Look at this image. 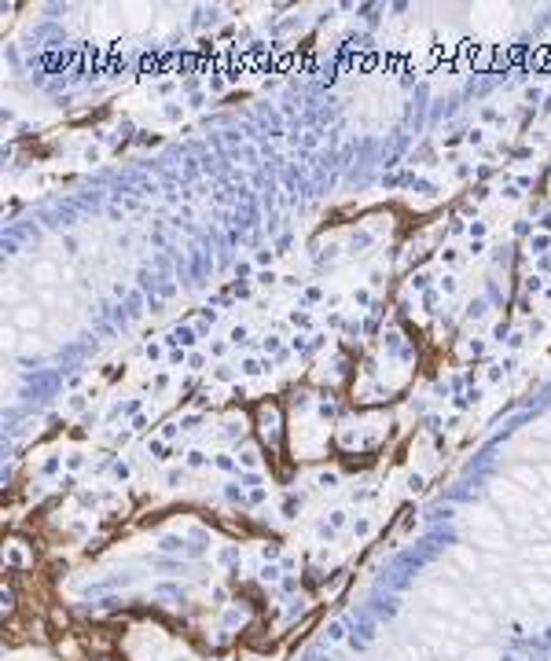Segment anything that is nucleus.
I'll use <instances>...</instances> for the list:
<instances>
[{
	"instance_id": "1",
	"label": "nucleus",
	"mask_w": 551,
	"mask_h": 661,
	"mask_svg": "<svg viewBox=\"0 0 551 661\" xmlns=\"http://www.w3.org/2000/svg\"><path fill=\"white\" fill-rule=\"evenodd\" d=\"M11 324L22 327V331H34V327L44 324V313L37 309V305H19V309L11 313Z\"/></svg>"
},
{
	"instance_id": "2",
	"label": "nucleus",
	"mask_w": 551,
	"mask_h": 661,
	"mask_svg": "<svg viewBox=\"0 0 551 661\" xmlns=\"http://www.w3.org/2000/svg\"><path fill=\"white\" fill-rule=\"evenodd\" d=\"M34 280L44 283V287H52V283L63 280V268H59L56 261H37V265H34Z\"/></svg>"
},
{
	"instance_id": "3",
	"label": "nucleus",
	"mask_w": 551,
	"mask_h": 661,
	"mask_svg": "<svg viewBox=\"0 0 551 661\" xmlns=\"http://www.w3.org/2000/svg\"><path fill=\"white\" fill-rule=\"evenodd\" d=\"M514 481H522L526 489H540V471H533V466H514Z\"/></svg>"
},
{
	"instance_id": "4",
	"label": "nucleus",
	"mask_w": 551,
	"mask_h": 661,
	"mask_svg": "<svg viewBox=\"0 0 551 661\" xmlns=\"http://www.w3.org/2000/svg\"><path fill=\"white\" fill-rule=\"evenodd\" d=\"M529 591H533V595H537V599H551V588H544V584H533Z\"/></svg>"
},
{
	"instance_id": "5",
	"label": "nucleus",
	"mask_w": 551,
	"mask_h": 661,
	"mask_svg": "<svg viewBox=\"0 0 551 661\" xmlns=\"http://www.w3.org/2000/svg\"><path fill=\"white\" fill-rule=\"evenodd\" d=\"M19 294H22L19 287H8V290H4V301H19Z\"/></svg>"
},
{
	"instance_id": "6",
	"label": "nucleus",
	"mask_w": 551,
	"mask_h": 661,
	"mask_svg": "<svg viewBox=\"0 0 551 661\" xmlns=\"http://www.w3.org/2000/svg\"><path fill=\"white\" fill-rule=\"evenodd\" d=\"M547 456H551V448H547Z\"/></svg>"
}]
</instances>
